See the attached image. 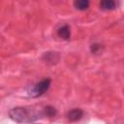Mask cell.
Returning a JSON list of instances; mask_svg holds the SVG:
<instances>
[{
	"label": "cell",
	"mask_w": 124,
	"mask_h": 124,
	"mask_svg": "<svg viewBox=\"0 0 124 124\" xmlns=\"http://www.w3.org/2000/svg\"><path fill=\"white\" fill-rule=\"evenodd\" d=\"M74 6L77 10L79 11H84L88 9L89 7V1L88 0H76L74 2Z\"/></svg>",
	"instance_id": "obj_7"
},
{
	"label": "cell",
	"mask_w": 124,
	"mask_h": 124,
	"mask_svg": "<svg viewBox=\"0 0 124 124\" xmlns=\"http://www.w3.org/2000/svg\"><path fill=\"white\" fill-rule=\"evenodd\" d=\"M57 35L59 38L63 39V40H69L71 38V29L70 26L67 24L61 25L58 29H57Z\"/></svg>",
	"instance_id": "obj_5"
},
{
	"label": "cell",
	"mask_w": 124,
	"mask_h": 124,
	"mask_svg": "<svg viewBox=\"0 0 124 124\" xmlns=\"http://www.w3.org/2000/svg\"><path fill=\"white\" fill-rule=\"evenodd\" d=\"M44 112H45V116H47V117H53L56 115L57 111L56 109L51 107V106H46L44 108Z\"/></svg>",
	"instance_id": "obj_8"
},
{
	"label": "cell",
	"mask_w": 124,
	"mask_h": 124,
	"mask_svg": "<svg viewBox=\"0 0 124 124\" xmlns=\"http://www.w3.org/2000/svg\"><path fill=\"white\" fill-rule=\"evenodd\" d=\"M100 8L103 11H111L116 8V2L113 0H103L100 2Z\"/></svg>",
	"instance_id": "obj_6"
},
{
	"label": "cell",
	"mask_w": 124,
	"mask_h": 124,
	"mask_svg": "<svg viewBox=\"0 0 124 124\" xmlns=\"http://www.w3.org/2000/svg\"><path fill=\"white\" fill-rule=\"evenodd\" d=\"M60 59V55L58 52H54V51H48L44 53L43 55V60L46 63V64H56Z\"/></svg>",
	"instance_id": "obj_3"
},
{
	"label": "cell",
	"mask_w": 124,
	"mask_h": 124,
	"mask_svg": "<svg viewBox=\"0 0 124 124\" xmlns=\"http://www.w3.org/2000/svg\"><path fill=\"white\" fill-rule=\"evenodd\" d=\"M50 82H51V79L49 78H46L42 79L41 81H39L36 84H34L28 90V94L30 96H32V97L42 96L43 94H45L48 90V88L50 86Z\"/></svg>",
	"instance_id": "obj_2"
},
{
	"label": "cell",
	"mask_w": 124,
	"mask_h": 124,
	"mask_svg": "<svg viewBox=\"0 0 124 124\" xmlns=\"http://www.w3.org/2000/svg\"><path fill=\"white\" fill-rule=\"evenodd\" d=\"M9 115L14 121L18 123H32L41 117H46L44 108L40 111H36L30 108L24 107H16L12 108L9 111Z\"/></svg>",
	"instance_id": "obj_1"
},
{
	"label": "cell",
	"mask_w": 124,
	"mask_h": 124,
	"mask_svg": "<svg viewBox=\"0 0 124 124\" xmlns=\"http://www.w3.org/2000/svg\"><path fill=\"white\" fill-rule=\"evenodd\" d=\"M66 116H67L68 120H70L72 122H76V121H78L79 119H81V117L83 116V110L80 108H73L67 112Z\"/></svg>",
	"instance_id": "obj_4"
},
{
	"label": "cell",
	"mask_w": 124,
	"mask_h": 124,
	"mask_svg": "<svg viewBox=\"0 0 124 124\" xmlns=\"http://www.w3.org/2000/svg\"><path fill=\"white\" fill-rule=\"evenodd\" d=\"M90 49H91V52H92V53H94V54H98V53L101 51V49H102V46H101L100 44L95 43V44H93V45L91 46Z\"/></svg>",
	"instance_id": "obj_9"
}]
</instances>
